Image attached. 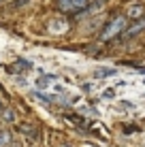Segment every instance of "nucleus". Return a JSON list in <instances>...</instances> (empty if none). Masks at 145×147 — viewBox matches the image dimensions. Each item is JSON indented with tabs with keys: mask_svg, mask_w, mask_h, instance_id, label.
Returning a JSON list of instances; mask_svg holds the SVG:
<instances>
[{
	"mask_svg": "<svg viewBox=\"0 0 145 147\" xmlns=\"http://www.w3.org/2000/svg\"><path fill=\"white\" fill-rule=\"evenodd\" d=\"M124 30H126V17H124V15H115V17H113L107 26H105L100 38H103V40H111V38L119 36Z\"/></svg>",
	"mask_w": 145,
	"mask_h": 147,
	"instance_id": "1",
	"label": "nucleus"
},
{
	"mask_svg": "<svg viewBox=\"0 0 145 147\" xmlns=\"http://www.w3.org/2000/svg\"><path fill=\"white\" fill-rule=\"evenodd\" d=\"M90 4V0H56V7L62 13H73V11H83Z\"/></svg>",
	"mask_w": 145,
	"mask_h": 147,
	"instance_id": "2",
	"label": "nucleus"
},
{
	"mask_svg": "<svg viewBox=\"0 0 145 147\" xmlns=\"http://www.w3.org/2000/svg\"><path fill=\"white\" fill-rule=\"evenodd\" d=\"M128 17L130 19H143V15H145V7L141 2H132L130 7H128Z\"/></svg>",
	"mask_w": 145,
	"mask_h": 147,
	"instance_id": "3",
	"label": "nucleus"
},
{
	"mask_svg": "<svg viewBox=\"0 0 145 147\" xmlns=\"http://www.w3.org/2000/svg\"><path fill=\"white\" fill-rule=\"evenodd\" d=\"M141 28H145V19H139L137 26L126 28V30L122 32V38H130V36H134V34H139V32H141Z\"/></svg>",
	"mask_w": 145,
	"mask_h": 147,
	"instance_id": "4",
	"label": "nucleus"
},
{
	"mask_svg": "<svg viewBox=\"0 0 145 147\" xmlns=\"http://www.w3.org/2000/svg\"><path fill=\"white\" fill-rule=\"evenodd\" d=\"M9 143H11V132H0V147H7Z\"/></svg>",
	"mask_w": 145,
	"mask_h": 147,
	"instance_id": "5",
	"label": "nucleus"
},
{
	"mask_svg": "<svg viewBox=\"0 0 145 147\" xmlns=\"http://www.w3.org/2000/svg\"><path fill=\"white\" fill-rule=\"evenodd\" d=\"M109 75H115V70H111V68H100V70H96V77H109Z\"/></svg>",
	"mask_w": 145,
	"mask_h": 147,
	"instance_id": "6",
	"label": "nucleus"
},
{
	"mask_svg": "<svg viewBox=\"0 0 145 147\" xmlns=\"http://www.w3.org/2000/svg\"><path fill=\"white\" fill-rule=\"evenodd\" d=\"M17 66H19V68H28V70H30V68H32V62H30V60H17Z\"/></svg>",
	"mask_w": 145,
	"mask_h": 147,
	"instance_id": "7",
	"label": "nucleus"
},
{
	"mask_svg": "<svg viewBox=\"0 0 145 147\" xmlns=\"http://www.w3.org/2000/svg\"><path fill=\"white\" fill-rule=\"evenodd\" d=\"M2 117L7 119V121H13V119H15V115H13V111H9V109H7V111H2Z\"/></svg>",
	"mask_w": 145,
	"mask_h": 147,
	"instance_id": "8",
	"label": "nucleus"
},
{
	"mask_svg": "<svg viewBox=\"0 0 145 147\" xmlns=\"http://www.w3.org/2000/svg\"><path fill=\"white\" fill-rule=\"evenodd\" d=\"M36 98H38V100H45V102H49V100H51L53 96H47V94H36Z\"/></svg>",
	"mask_w": 145,
	"mask_h": 147,
	"instance_id": "9",
	"label": "nucleus"
},
{
	"mask_svg": "<svg viewBox=\"0 0 145 147\" xmlns=\"http://www.w3.org/2000/svg\"><path fill=\"white\" fill-rule=\"evenodd\" d=\"M0 109H2V107H0Z\"/></svg>",
	"mask_w": 145,
	"mask_h": 147,
	"instance_id": "10",
	"label": "nucleus"
},
{
	"mask_svg": "<svg viewBox=\"0 0 145 147\" xmlns=\"http://www.w3.org/2000/svg\"><path fill=\"white\" fill-rule=\"evenodd\" d=\"M7 147H9V145H7Z\"/></svg>",
	"mask_w": 145,
	"mask_h": 147,
	"instance_id": "11",
	"label": "nucleus"
}]
</instances>
